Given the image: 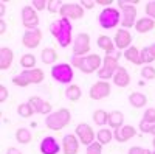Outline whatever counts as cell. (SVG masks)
I'll list each match as a JSON object with an SVG mask.
<instances>
[{
  "mask_svg": "<svg viewBox=\"0 0 155 154\" xmlns=\"http://www.w3.org/2000/svg\"><path fill=\"white\" fill-rule=\"evenodd\" d=\"M132 34L129 33L126 28H120L118 31H116V34H115V47L118 48V50H127L129 47H130V44H132Z\"/></svg>",
  "mask_w": 155,
  "mask_h": 154,
  "instance_id": "15",
  "label": "cell"
},
{
  "mask_svg": "<svg viewBox=\"0 0 155 154\" xmlns=\"http://www.w3.org/2000/svg\"><path fill=\"white\" fill-rule=\"evenodd\" d=\"M0 14H2V16L5 14V5H3V3L0 5Z\"/></svg>",
  "mask_w": 155,
  "mask_h": 154,
  "instance_id": "49",
  "label": "cell"
},
{
  "mask_svg": "<svg viewBox=\"0 0 155 154\" xmlns=\"http://www.w3.org/2000/svg\"><path fill=\"white\" fill-rule=\"evenodd\" d=\"M81 6L82 8H93L95 2H87V0H81Z\"/></svg>",
  "mask_w": 155,
  "mask_h": 154,
  "instance_id": "45",
  "label": "cell"
},
{
  "mask_svg": "<svg viewBox=\"0 0 155 154\" xmlns=\"http://www.w3.org/2000/svg\"><path fill=\"white\" fill-rule=\"evenodd\" d=\"M22 23L27 30H36L39 25V16L31 5H25L22 8Z\"/></svg>",
  "mask_w": 155,
  "mask_h": 154,
  "instance_id": "11",
  "label": "cell"
},
{
  "mask_svg": "<svg viewBox=\"0 0 155 154\" xmlns=\"http://www.w3.org/2000/svg\"><path fill=\"white\" fill-rule=\"evenodd\" d=\"M71 31H73V25L65 17H61V19L53 20L50 23V33L58 39L61 47H68L73 42Z\"/></svg>",
  "mask_w": 155,
  "mask_h": 154,
  "instance_id": "1",
  "label": "cell"
},
{
  "mask_svg": "<svg viewBox=\"0 0 155 154\" xmlns=\"http://www.w3.org/2000/svg\"><path fill=\"white\" fill-rule=\"evenodd\" d=\"M31 131L27 129V128H19V129L16 131V140L19 143H30L31 142Z\"/></svg>",
  "mask_w": 155,
  "mask_h": 154,
  "instance_id": "28",
  "label": "cell"
},
{
  "mask_svg": "<svg viewBox=\"0 0 155 154\" xmlns=\"http://www.w3.org/2000/svg\"><path fill=\"white\" fill-rule=\"evenodd\" d=\"M137 3H138L137 0L134 3L123 2V0L118 2V6L121 8V25L126 30L130 27H135V23H137V8H135Z\"/></svg>",
  "mask_w": 155,
  "mask_h": 154,
  "instance_id": "5",
  "label": "cell"
},
{
  "mask_svg": "<svg viewBox=\"0 0 155 154\" xmlns=\"http://www.w3.org/2000/svg\"><path fill=\"white\" fill-rule=\"evenodd\" d=\"M51 76L53 80L61 84H70L73 81V66L70 64H56L51 67Z\"/></svg>",
  "mask_w": 155,
  "mask_h": 154,
  "instance_id": "8",
  "label": "cell"
},
{
  "mask_svg": "<svg viewBox=\"0 0 155 154\" xmlns=\"http://www.w3.org/2000/svg\"><path fill=\"white\" fill-rule=\"evenodd\" d=\"M150 134H153V135H155V125H153V128H152V132H150Z\"/></svg>",
  "mask_w": 155,
  "mask_h": 154,
  "instance_id": "51",
  "label": "cell"
},
{
  "mask_svg": "<svg viewBox=\"0 0 155 154\" xmlns=\"http://www.w3.org/2000/svg\"><path fill=\"white\" fill-rule=\"evenodd\" d=\"M129 103H130V106L140 109V108L146 106L147 97H146L144 94H141V92H132L130 95H129Z\"/></svg>",
  "mask_w": 155,
  "mask_h": 154,
  "instance_id": "24",
  "label": "cell"
},
{
  "mask_svg": "<svg viewBox=\"0 0 155 154\" xmlns=\"http://www.w3.org/2000/svg\"><path fill=\"white\" fill-rule=\"evenodd\" d=\"M146 14H147V17L155 20V2H149L146 5Z\"/></svg>",
  "mask_w": 155,
  "mask_h": 154,
  "instance_id": "41",
  "label": "cell"
},
{
  "mask_svg": "<svg viewBox=\"0 0 155 154\" xmlns=\"http://www.w3.org/2000/svg\"><path fill=\"white\" fill-rule=\"evenodd\" d=\"M90 51V36L87 33H79L73 39V56H87Z\"/></svg>",
  "mask_w": 155,
  "mask_h": 154,
  "instance_id": "9",
  "label": "cell"
},
{
  "mask_svg": "<svg viewBox=\"0 0 155 154\" xmlns=\"http://www.w3.org/2000/svg\"><path fill=\"white\" fill-rule=\"evenodd\" d=\"M113 84L118 86V87H127L129 83H130V75H129L127 69L126 67H118V70H116L113 73Z\"/></svg>",
  "mask_w": 155,
  "mask_h": 154,
  "instance_id": "19",
  "label": "cell"
},
{
  "mask_svg": "<svg viewBox=\"0 0 155 154\" xmlns=\"http://www.w3.org/2000/svg\"><path fill=\"white\" fill-rule=\"evenodd\" d=\"M31 6H33L34 9H37V11H41V9H44V8L48 6V2H45V0H33Z\"/></svg>",
  "mask_w": 155,
  "mask_h": 154,
  "instance_id": "40",
  "label": "cell"
},
{
  "mask_svg": "<svg viewBox=\"0 0 155 154\" xmlns=\"http://www.w3.org/2000/svg\"><path fill=\"white\" fill-rule=\"evenodd\" d=\"M85 154H102V145L99 142H93L85 149Z\"/></svg>",
  "mask_w": 155,
  "mask_h": 154,
  "instance_id": "35",
  "label": "cell"
},
{
  "mask_svg": "<svg viewBox=\"0 0 155 154\" xmlns=\"http://www.w3.org/2000/svg\"><path fill=\"white\" fill-rule=\"evenodd\" d=\"M96 139H98V142L101 145H107L112 142V139H113V132L110 129H107V128H101V129L96 132Z\"/></svg>",
  "mask_w": 155,
  "mask_h": 154,
  "instance_id": "27",
  "label": "cell"
},
{
  "mask_svg": "<svg viewBox=\"0 0 155 154\" xmlns=\"http://www.w3.org/2000/svg\"><path fill=\"white\" fill-rule=\"evenodd\" d=\"M62 149H64V154H78V149H79V140H78L76 134L64 135Z\"/></svg>",
  "mask_w": 155,
  "mask_h": 154,
  "instance_id": "17",
  "label": "cell"
},
{
  "mask_svg": "<svg viewBox=\"0 0 155 154\" xmlns=\"http://www.w3.org/2000/svg\"><path fill=\"white\" fill-rule=\"evenodd\" d=\"M59 14L65 19H82L84 17V8L81 3H64L59 9Z\"/></svg>",
  "mask_w": 155,
  "mask_h": 154,
  "instance_id": "12",
  "label": "cell"
},
{
  "mask_svg": "<svg viewBox=\"0 0 155 154\" xmlns=\"http://www.w3.org/2000/svg\"><path fill=\"white\" fill-rule=\"evenodd\" d=\"M44 70L41 69H31V70H23L19 75L12 76V84H16L19 87H27L30 84H39L44 81Z\"/></svg>",
  "mask_w": 155,
  "mask_h": 154,
  "instance_id": "4",
  "label": "cell"
},
{
  "mask_svg": "<svg viewBox=\"0 0 155 154\" xmlns=\"http://www.w3.org/2000/svg\"><path fill=\"white\" fill-rule=\"evenodd\" d=\"M153 27H155V20L150 19V17H141V19H138L137 23H135V30H137L138 33H147V31H150Z\"/></svg>",
  "mask_w": 155,
  "mask_h": 154,
  "instance_id": "23",
  "label": "cell"
},
{
  "mask_svg": "<svg viewBox=\"0 0 155 154\" xmlns=\"http://www.w3.org/2000/svg\"><path fill=\"white\" fill-rule=\"evenodd\" d=\"M88 95L92 100H102L107 95H110V84L107 81H96L88 91Z\"/></svg>",
  "mask_w": 155,
  "mask_h": 154,
  "instance_id": "13",
  "label": "cell"
},
{
  "mask_svg": "<svg viewBox=\"0 0 155 154\" xmlns=\"http://www.w3.org/2000/svg\"><path fill=\"white\" fill-rule=\"evenodd\" d=\"M135 135H137V129L132 125H124L123 128H120V129L113 131V139L116 140V142H120V143L127 142L129 139H132Z\"/></svg>",
  "mask_w": 155,
  "mask_h": 154,
  "instance_id": "16",
  "label": "cell"
},
{
  "mask_svg": "<svg viewBox=\"0 0 155 154\" xmlns=\"http://www.w3.org/2000/svg\"><path fill=\"white\" fill-rule=\"evenodd\" d=\"M152 146H153V152H152V154H155V137H153V140H152Z\"/></svg>",
  "mask_w": 155,
  "mask_h": 154,
  "instance_id": "50",
  "label": "cell"
},
{
  "mask_svg": "<svg viewBox=\"0 0 155 154\" xmlns=\"http://www.w3.org/2000/svg\"><path fill=\"white\" fill-rule=\"evenodd\" d=\"M123 123H124V115H123V112H120V111H112V112L109 114V126L113 128V131L123 128V126H124Z\"/></svg>",
  "mask_w": 155,
  "mask_h": 154,
  "instance_id": "22",
  "label": "cell"
},
{
  "mask_svg": "<svg viewBox=\"0 0 155 154\" xmlns=\"http://www.w3.org/2000/svg\"><path fill=\"white\" fill-rule=\"evenodd\" d=\"M98 22L102 28H113L118 25V22H121V11H118L116 8H104L101 12H99V16H98Z\"/></svg>",
  "mask_w": 155,
  "mask_h": 154,
  "instance_id": "7",
  "label": "cell"
},
{
  "mask_svg": "<svg viewBox=\"0 0 155 154\" xmlns=\"http://www.w3.org/2000/svg\"><path fill=\"white\" fill-rule=\"evenodd\" d=\"M12 58H14V53H12V50L9 47L0 48V69L8 70L12 64Z\"/></svg>",
  "mask_w": 155,
  "mask_h": 154,
  "instance_id": "20",
  "label": "cell"
},
{
  "mask_svg": "<svg viewBox=\"0 0 155 154\" xmlns=\"http://www.w3.org/2000/svg\"><path fill=\"white\" fill-rule=\"evenodd\" d=\"M141 76L143 80H155V69L152 66H144L141 69Z\"/></svg>",
  "mask_w": 155,
  "mask_h": 154,
  "instance_id": "34",
  "label": "cell"
},
{
  "mask_svg": "<svg viewBox=\"0 0 155 154\" xmlns=\"http://www.w3.org/2000/svg\"><path fill=\"white\" fill-rule=\"evenodd\" d=\"M96 44H98V47H99L101 50H104L107 55H113V53H115V42L110 39L109 36H104V34L98 36Z\"/></svg>",
  "mask_w": 155,
  "mask_h": 154,
  "instance_id": "21",
  "label": "cell"
},
{
  "mask_svg": "<svg viewBox=\"0 0 155 154\" xmlns=\"http://www.w3.org/2000/svg\"><path fill=\"white\" fill-rule=\"evenodd\" d=\"M140 53L141 51L137 48V47H134V45H130L127 50H124V58L129 61V62H134L135 66H140Z\"/></svg>",
  "mask_w": 155,
  "mask_h": 154,
  "instance_id": "25",
  "label": "cell"
},
{
  "mask_svg": "<svg viewBox=\"0 0 155 154\" xmlns=\"http://www.w3.org/2000/svg\"><path fill=\"white\" fill-rule=\"evenodd\" d=\"M6 98H8V89L3 86V84H0V101H6Z\"/></svg>",
  "mask_w": 155,
  "mask_h": 154,
  "instance_id": "43",
  "label": "cell"
},
{
  "mask_svg": "<svg viewBox=\"0 0 155 154\" xmlns=\"http://www.w3.org/2000/svg\"><path fill=\"white\" fill-rule=\"evenodd\" d=\"M20 66L25 69V70H31V69H36V56L33 53H25L22 58H20Z\"/></svg>",
  "mask_w": 155,
  "mask_h": 154,
  "instance_id": "30",
  "label": "cell"
},
{
  "mask_svg": "<svg viewBox=\"0 0 155 154\" xmlns=\"http://www.w3.org/2000/svg\"><path fill=\"white\" fill-rule=\"evenodd\" d=\"M42 41V31L36 28V30H27L23 33L22 37V44L27 48H36Z\"/></svg>",
  "mask_w": 155,
  "mask_h": 154,
  "instance_id": "14",
  "label": "cell"
},
{
  "mask_svg": "<svg viewBox=\"0 0 155 154\" xmlns=\"http://www.w3.org/2000/svg\"><path fill=\"white\" fill-rule=\"evenodd\" d=\"M17 114L20 115V117H23V118H30L31 115L36 114V112H34L33 106L30 104V101H27V103H20V104L17 106Z\"/></svg>",
  "mask_w": 155,
  "mask_h": 154,
  "instance_id": "31",
  "label": "cell"
},
{
  "mask_svg": "<svg viewBox=\"0 0 155 154\" xmlns=\"http://www.w3.org/2000/svg\"><path fill=\"white\" fill-rule=\"evenodd\" d=\"M71 66L79 69L84 73H93L102 67V59L99 55H87V56H71Z\"/></svg>",
  "mask_w": 155,
  "mask_h": 154,
  "instance_id": "2",
  "label": "cell"
},
{
  "mask_svg": "<svg viewBox=\"0 0 155 154\" xmlns=\"http://www.w3.org/2000/svg\"><path fill=\"white\" fill-rule=\"evenodd\" d=\"M93 121H95L98 126H104L106 123H109V114H107L104 109L95 111V114H93Z\"/></svg>",
  "mask_w": 155,
  "mask_h": 154,
  "instance_id": "32",
  "label": "cell"
},
{
  "mask_svg": "<svg viewBox=\"0 0 155 154\" xmlns=\"http://www.w3.org/2000/svg\"><path fill=\"white\" fill-rule=\"evenodd\" d=\"M71 120V112L67 108H61L56 112H51L50 115H47L45 118V125L48 129L51 131H61L64 129Z\"/></svg>",
  "mask_w": 155,
  "mask_h": 154,
  "instance_id": "3",
  "label": "cell"
},
{
  "mask_svg": "<svg viewBox=\"0 0 155 154\" xmlns=\"http://www.w3.org/2000/svg\"><path fill=\"white\" fill-rule=\"evenodd\" d=\"M152 128H153V125H150V123H147L144 120L140 121V131L143 132V134H150L152 132Z\"/></svg>",
  "mask_w": 155,
  "mask_h": 154,
  "instance_id": "39",
  "label": "cell"
},
{
  "mask_svg": "<svg viewBox=\"0 0 155 154\" xmlns=\"http://www.w3.org/2000/svg\"><path fill=\"white\" fill-rule=\"evenodd\" d=\"M96 3H98V5H101V6L110 8V5H112V0H96Z\"/></svg>",
  "mask_w": 155,
  "mask_h": 154,
  "instance_id": "44",
  "label": "cell"
},
{
  "mask_svg": "<svg viewBox=\"0 0 155 154\" xmlns=\"http://www.w3.org/2000/svg\"><path fill=\"white\" fill-rule=\"evenodd\" d=\"M61 151L59 143L56 142L54 137H44L41 142V152L42 154H58Z\"/></svg>",
  "mask_w": 155,
  "mask_h": 154,
  "instance_id": "18",
  "label": "cell"
},
{
  "mask_svg": "<svg viewBox=\"0 0 155 154\" xmlns=\"http://www.w3.org/2000/svg\"><path fill=\"white\" fill-rule=\"evenodd\" d=\"M81 95H82V91H81V87L76 86V84H70L65 89V97L70 101H78V100L81 98Z\"/></svg>",
  "mask_w": 155,
  "mask_h": 154,
  "instance_id": "26",
  "label": "cell"
},
{
  "mask_svg": "<svg viewBox=\"0 0 155 154\" xmlns=\"http://www.w3.org/2000/svg\"><path fill=\"white\" fill-rule=\"evenodd\" d=\"M62 2H61V0H50V2H48V6H47V9L50 11V12H59V9L62 8Z\"/></svg>",
  "mask_w": 155,
  "mask_h": 154,
  "instance_id": "38",
  "label": "cell"
},
{
  "mask_svg": "<svg viewBox=\"0 0 155 154\" xmlns=\"http://www.w3.org/2000/svg\"><path fill=\"white\" fill-rule=\"evenodd\" d=\"M45 100H42L41 97H30V104L33 106V109H34V112L36 114H42V109H44V106H45Z\"/></svg>",
  "mask_w": 155,
  "mask_h": 154,
  "instance_id": "33",
  "label": "cell"
},
{
  "mask_svg": "<svg viewBox=\"0 0 155 154\" xmlns=\"http://www.w3.org/2000/svg\"><path fill=\"white\" fill-rule=\"evenodd\" d=\"M5 28H6V22L3 20V19H0V33H5Z\"/></svg>",
  "mask_w": 155,
  "mask_h": 154,
  "instance_id": "47",
  "label": "cell"
},
{
  "mask_svg": "<svg viewBox=\"0 0 155 154\" xmlns=\"http://www.w3.org/2000/svg\"><path fill=\"white\" fill-rule=\"evenodd\" d=\"M118 58H120V51L113 55H107L104 59H102V67L98 70V76L101 81H107L110 78H113V73L118 70Z\"/></svg>",
  "mask_w": 155,
  "mask_h": 154,
  "instance_id": "6",
  "label": "cell"
},
{
  "mask_svg": "<svg viewBox=\"0 0 155 154\" xmlns=\"http://www.w3.org/2000/svg\"><path fill=\"white\" fill-rule=\"evenodd\" d=\"M129 154H152V152L146 148H141V146H132L129 149Z\"/></svg>",
  "mask_w": 155,
  "mask_h": 154,
  "instance_id": "42",
  "label": "cell"
},
{
  "mask_svg": "<svg viewBox=\"0 0 155 154\" xmlns=\"http://www.w3.org/2000/svg\"><path fill=\"white\" fill-rule=\"evenodd\" d=\"M6 154H22V151H20V149H17V148H9Z\"/></svg>",
  "mask_w": 155,
  "mask_h": 154,
  "instance_id": "48",
  "label": "cell"
},
{
  "mask_svg": "<svg viewBox=\"0 0 155 154\" xmlns=\"http://www.w3.org/2000/svg\"><path fill=\"white\" fill-rule=\"evenodd\" d=\"M153 61V58L150 56V53H149V50H147V47H144L143 50H141V53H140V62L141 64H149V62H152Z\"/></svg>",
  "mask_w": 155,
  "mask_h": 154,
  "instance_id": "37",
  "label": "cell"
},
{
  "mask_svg": "<svg viewBox=\"0 0 155 154\" xmlns=\"http://www.w3.org/2000/svg\"><path fill=\"white\" fill-rule=\"evenodd\" d=\"M143 120L150 123V125H155V108H147L144 115H143Z\"/></svg>",
  "mask_w": 155,
  "mask_h": 154,
  "instance_id": "36",
  "label": "cell"
},
{
  "mask_svg": "<svg viewBox=\"0 0 155 154\" xmlns=\"http://www.w3.org/2000/svg\"><path fill=\"white\" fill-rule=\"evenodd\" d=\"M147 50H149V53H150V56H152V58L155 59V42H153L152 45H149V47H147Z\"/></svg>",
  "mask_w": 155,
  "mask_h": 154,
  "instance_id": "46",
  "label": "cell"
},
{
  "mask_svg": "<svg viewBox=\"0 0 155 154\" xmlns=\"http://www.w3.org/2000/svg\"><path fill=\"white\" fill-rule=\"evenodd\" d=\"M74 134H76L78 140H79L82 145H85V146L92 145L95 142V137H96V134L92 129V126L87 125V123H79L76 129H74Z\"/></svg>",
  "mask_w": 155,
  "mask_h": 154,
  "instance_id": "10",
  "label": "cell"
},
{
  "mask_svg": "<svg viewBox=\"0 0 155 154\" xmlns=\"http://www.w3.org/2000/svg\"><path fill=\"white\" fill-rule=\"evenodd\" d=\"M58 59V55H56V51L51 48V47H47L42 50V62L44 64H48V66H51L53 62H56Z\"/></svg>",
  "mask_w": 155,
  "mask_h": 154,
  "instance_id": "29",
  "label": "cell"
}]
</instances>
